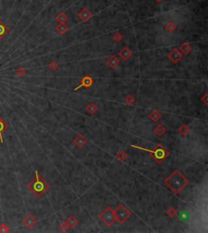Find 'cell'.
<instances>
[{
	"instance_id": "cell-8",
	"label": "cell",
	"mask_w": 208,
	"mask_h": 233,
	"mask_svg": "<svg viewBox=\"0 0 208 233\" xmlns=\"http://www.w3.org/2000/svg\"><path fill=\"white\" fill-rule=\"evenodd\" d=\"M119 55L122 57L123 59H128V58L131 55V52L127 48H125V49H123L121 50V52L119 53Z\"/></svg>"
},
{
	"instance_id": "cell-3",
	"label": "cell",
	"mask_w": 208,
	"mask_h": 233,
	"mask_svg": "<svg viewBox=\"0 0 208 233\" xmlns=\"http://www.w3.org/2000/svg\"><path fill=\"white\" fill-rule=\"evenodd\" d=\"M23 224L25 226L28 227V228H32L33 227H34L36 224H37V220L32 216L31 215H29L28 216L25 217V218L23 220Z\"/></svg>"
},
{
	"instance_id": "cell-5",
	"label": "cell",
	"mask_w": 208,
	"mask_h": 233,
	"mask_svg": "<svg viewBox=\"0 0 208 233\" xmlns=\"http://www.w3.org/2000/svg\"><path fill=\"white\" fill-rule=\"evenodd\" d=\"M7 129H8L7 123L0 117V141H1V143H3V138L2 133L3 132H6Z\"/></svg>"
},
{
	"instance_id": "cell-10",
	"label": "cell",
	"mask_w": 208,
	"mask_h": 233,
	"mask_svg": "<svg viewBox=\"0 0 208 233\" xmlns=\"http://www.w3.org/2000/svg\"><path fill=\"white\" fill-rule=\"evenodd\" d=\"M180 218H181V221H182V222H187V221L189 220V218H190L189 213H187L185 211L181 212V215H180Z\"/></svg>"
},
{
	"instance_id": "cell-1",
	"label": "cell",
	"mask_w": 208,
	"mask_h": 233,
	"mask_svg": "<svg viewBox=\"0 0 208 233\" xmlns=\"http://www.w3.org/2000/svg\"><path fill=\"white\" fill-rule=\"evenodd\" d=\"M35 174H36V178L31 181L30 184L28 185V188L37 197H40L46 193L49 188V185L38 175L37 172H35Z\"/></svg>"
},
{
	"instance_id": "cell-6",
	"label": "cell",
	"mask_w": 208,
	"mask_h": 233,
	"mask_svg": "<svg viewBox=\"0 0 208 233\" xmlns=\"http://www.w3.org/2000/svg\"><path fill=\"white\" fill-rule=\"evenodd\" d=\"M92 84H93V80H92L89 77H84V78H83V80H81V85H79L78 87H77V88H76V89H75V90H77V89H80V88H81V87H82V86H85V87H89V86L92 85Z\"/></svg>"
},
{
	"instance_id": "cell-7",
	"label": "cell",
	"mask_w": 208,
	"mask_h": 233,
	"mask_svg": "<svg viewBox=\"0 0 208 233\" xmlns=\"http://www.w3.org/2000/svg\"><path fill=\"white\" fill-rule=\"evenodd\" d=\"M170 58L171 60H173L174 62H177L180 58H181V55L180 54V52H178L177 50H174L170 55Z\"/></svg>"
},
{
	"instance_id": "cell-11",
	"label": "cell",
	"mask_w": 208,
	"mask_h": 233,
	"mask_svg": "<svg viewBox=\"0 0 208 233\" xmlns=\"http://www.w3.org/2000/svg\"><path fill=\"white\" fill-rule=\"evenodd\" d=\"M9 232V227L7 226L6 224H2L0 225V233H7Z\"/></svg>"
},
{
	"instance_id": "cell-9",
	"label": "cell",
	"mask_w": 208,
	"mask_h": 233,
	"mask_svg": "<svg viewBox=\"0 0 208 233\" xmlns=\"http://www.w3.org/2000/svg\"><path fill=\"white\" fill-rule=\"evenodd\" d=\"M118 63H119V61H118L117 58H116L115 57H111V58H109L108 61H107V64H108L109 66L111 67V68H115V67L118 64Z\"/></svg>"
},
{
	"instance_id": "cell-13",
	"label": "cell",
	"mask_w": 208,
	"mask_h": 233,
	"mask_svg": "<svg viewBox=\"0 0 208 233\" xmlns=\"http://www.w3.org/2000/svg\"><path fill=\"white\" fill-rule=\"evenodd\" d=\"M181 49L184 53H185V54H186V53H188L189 51H190V46H182L181 47Z\"/></svg>"
},
{
	"instance_id": "cell-12",
	"label": "cell",
	"mask_w": 208,
	"mask_h": 233,
	"mask_svg": "<svg viewBox=\"0 0 208 233\" xmlns=\"http://www.w3.org/2000/svg\"><path fill=\"white\" fill-rule=\"evenodd\" d=\"M25 73H26V71H25L24 68H20L19 69L16 70V74H17V76H19L20 77H24V76L25 75Z\"/></svg>"
},
{
	"instance_id": "cell-4",
	"label": "cell",
	"mask_w": 208,
	"mask_h": 233,
	"mask_svg": "<svg viewBox=\"0 0 208 233\" xmlns=\"http://www.w3.org/2000/svg\"><path fill=\"white\" fill-rule=\"evenodd\" d=\"M8 32H9L8 27L2 20H0V40L3 39L7 34H8Z\"/></svg>"
},
{
	"instance_id": "cell-2",
	"label": "cell",
	"mask_w": 208,
	"mask_h": 233,
	"mask_svg": "<svg viewBox=\"0 0 208 233\" xmlns=\"http://www.w3.org/2000/svg\"><path fill=\"white\" fill-rule=\"evenodd\" d=\"M132 146L134 148H137V149H140V150H145V151H147V152H150V153H154V156H155V159L157 160V161H159V162H160V161H162V160L164 159L166 157H167V155H168V152H167L165 149H163V148L158 149V150H156L155 151H152V150H148V149H144V148L138 147V146H136V145H132Z\"/></svg>"
}]
</instances>
